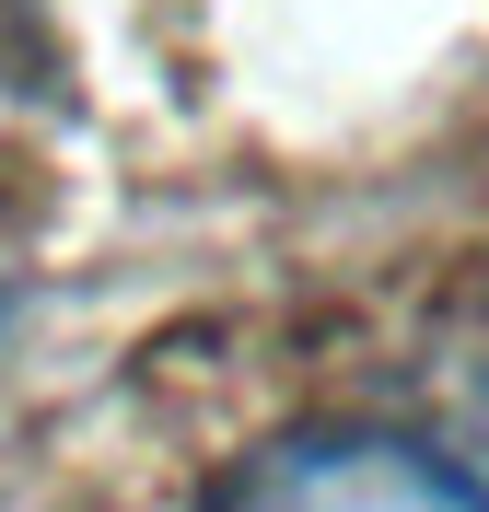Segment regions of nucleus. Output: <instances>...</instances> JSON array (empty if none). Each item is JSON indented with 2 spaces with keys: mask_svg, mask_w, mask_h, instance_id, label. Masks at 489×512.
Returning <instances> with one entry per match:
<instances>
[{
  "mask_svg": "<svg viewBox=\"0 0 489 512\" xmlns=\"http://www.w3.org/2000/svg\"><path fill=\"white\" fill-rule=\"evenodd\" d=\"M210 512H489V489L455 454L396 443V431H292L245 454Z\"/></svg>",
  "mask_w": 489,
  "mask_h": 512,
  "instance_id": "nucleus-1",
  "label": "nucleus"
}]
</instances>
